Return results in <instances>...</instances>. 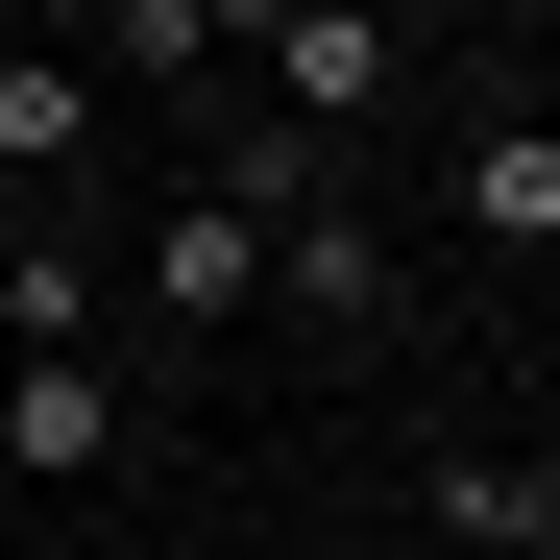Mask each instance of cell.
Wrapping results in <instances>:
<instances>
[{
	"label": "cell",
	"instance_id": "13",
	"mask_svg": "<svg viewBox=\"0 0 560 560\" xmlns=\"http://www.w3.org/2000/svg\"><path fill=\"white\" fill-rule=\"evenodd\" d=\"M536 25H560V0H536Z\"/></svg>",
	"mask_w": 560,
	"mask_h": 560
},
{
	"label": "cell",
	"instance_id": "3",
	"mask_svg": "<svg viewBox=\"0 0 560 560\" xmlns=\"http://www.w3.org/2000/svg\"><path fill=\"white\" fill-rule=\"evenodd\" d=\"M147 317H171V341H220V317H268V220H220V196H171V220H147Z\"/></svg>",
	"mask_w": 560,
	"mask_h": 560
},
{
	"label": "cell",
	"instance_id": "4",
	"mask_svg": "<svg viewBox=\"0 0 560 560\" xmlns=\"http://www.w3.org/2000/svg\"><path fill=\"white\" fill-rule=\"evenodd\" d=\"M463 244L560 268V122H536V98H488V122H463Z\"/></svg>",
	"mask_w": 560,
	"mask_h": 560
},
{
	"label": "cell",
	"instance_id": "11",
	"mask_svg": "<svg viewBox=\"0 0 560 560\" xmlns=\"http://www.w3.org/2000/svg\"><path fill=\"white\" fill-rule=\"evenodd\" d=\"M0 365H25V341H0Z\"/></svg>",
	"mask_w": 560,
	"mask_h": 560
},
{
	"label": "cell",
	"instance_id": "8",
	"mask_svg": "<svg viewBox=\"0 0 560 560\" xmlns=\"http://www.w3.org/2000/svg\"><path fill=\"white\" fill-rule=\"evenodd\" d=\"M196 196H220V220H293V196H341V147H317V122H220Z\"/></svg>",
	"mask_w": 560,
	"mask_h": 560
},
{
	"label": "cell",
	"instance_id": "2",
	"mask_svg": "<svg viewBox=\"0 0 560 560\" xmlns=\"http://www.w3.org/2000/svg\"><path fill=\"white\" fill-rule=\"evenodd\" d=\"M268 122H390V0H293V25H268Z\"/></svg>",
	"mask_w": 560,
	"mask_h": 560
},
{
	"label": "cell",
	"instance_id": "6",
	"mask_svg": "<svg viewBox=\"0 0 560 560\" xmlns=\"http://www.w3.org/2000/svg\"><path fill=\"white\" fill-rule=\"evenodd\" d=\"M49 171H98V73H73V49H0V196H49Z\"/></svg>",
	"mask_w": 560,
	"mask_h": 560
},
{
	"label": "cell",
	"instance_id": "7",
	"mask_svg": "<svg viewBox=\"0 0 560 560\" xmlns=\"http://www.w3.org/2000/svg\"><path fill=\"white\" fill-rule=\"evenodd\" d=\"M439 560H560V463H439Z\"/></svg>",
	"mask_w": 560,
	"mask_h": 560
},
{
	"label": "cell",
	"instance_id": "10",
	"mask_svg": "<svg viewBox=\"0 0 560 560\" xmlns=\"http://www.w3.org/2000/svg\"><path fill=\"white\" fill-rule=\"evenodd\" d=\"M268 25H293V0H196V49H268Z\"/></svg>",
	"mask_w": 560,
	"mask_h": 560
},
{
	"label": "cell",
	"instance_id": "1",
	"mask_svg": "<svg viewBox=\"0 0 560 560\" xmlns=\"http://www.w3.org/2000/svg\"><path fill=\"white\" fill-rule=\"evenodd\" d=\"M98 463H122V365L98 341H25L0 365V488H98Z\"/></svg>",
	"mask_w": 560,
	"mask_h": 560
},
{
	"label": "cell",
	"instance_id": "5",
	"mask_svg": "<svg viewBox=\"0 0 560 560\" xmlns=\"http://www.w3.org/2000/svg\"><path fill=\"white\" fill-rule=\"evenodd\" d=\"M268 293H293L317 341H365V317H390V220H341V196H293V220H268Z\"/></svg>",
	"mask_w": 560,
	"mask_h": 560
},
{
	"label": "cell",
	"instance_id": "9",
	"mask_svg": "<svg viewBox=\"0 0 560 560\" xmlns=\"http://www.w3.org/2000/svg\"><path fill=\"white\" fill-rule=\"evenodd\" d=\"M98 25L122 0H0V49H73V73H98Z\"/></svg>",
	"mask_w": 560,
	"mask_h": 560
},
{
	"label": "cell",
	"instance_id": "12",
	"mask_svg": "<svg viewBox=\"0 0 560 560\" xmlns=\"http://www.w3.org/2000/svg\"><path fill=\"white\" fill-rule=\"evenodd\" d=\"M0 220H25V196H0Z\"/></svg>",
	"mask_w": 560,
	"mask_h": 560
}]
</instances>
